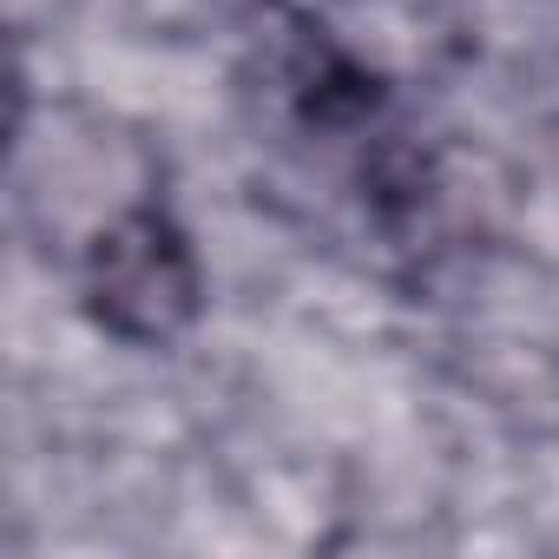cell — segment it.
I'll return each mask as SVG.
<instances>
[{
    "mask_svg": "<svg viewBox=\"0 0 559 559\" xmlns=\"http://www.w3.org/2000/svg\"><path fill=\"white\" fill-rule=\"evenodd\" d=\"M86 317L126 349H171L204 317V263L165 198H139L73 243Z\"/></svg>",
    "mask_w": 559,
    "mask_h": 559,
    "instance_id": "cell-1",
    "label": "cell"
}]
</instances>
